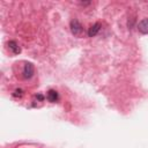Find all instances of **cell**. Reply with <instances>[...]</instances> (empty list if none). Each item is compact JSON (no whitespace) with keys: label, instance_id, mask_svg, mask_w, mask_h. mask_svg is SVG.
I'll return each mask as SVG.
<instances>
[{"label":"cell","instance_id":"6da1fadb","mask_svg":"<svg viewBox=\"0 0 148 148\" xmlns=\"http://www.w3.org/2000/svg\"><path fill=\"white\" fill-rule=\"evenodd\" d=\"M71 31H72V34L74 36H77V37H81L85 34V30H84L82 24L78 20H75V19L71 21Z\"/></svg>","mask_w":148,"mask_h":148},{"label":"cell","instance_id":"7a4b0ae2","mask_svg":"<svg viewBox=\"0 0 148 148\" xmlns=\"http://www.w3.org/2000/svg\"><path fill=\"white\" fill-rule=\"evenodd\" d=\"M34 73H35V67L31 62H27L23 67V77L26 79H30L33 75H34Z\"/></svg>","mask_w":148,"mask_h":148},{"label":"cell","instance_id":"3957f363","mask_svg":"<svg viewBox=\"0 0 148 148\" xmlns=\"http://www.w3.org/2000/svg\"><path fill=\"white\" fill-rule=\"evenodd\" d=\"M138 29H139V31H140L141 34H143V35H147V34H148V18L142 19V20L139 22Z\"/></svg>","mask_w":148,"mask_h":148},{"label":"cell","instance_id":"277c9868","mask_svg":"<svg viewBox=\"0 0 148 148\" xmlns=\"http://www.w3.org/2000/svg\"><path fill=\"white\" fill-rule=\"evenodd\" d=\"M101 30V23H95V24H93L90 28H89V30H88V36L89 37H94V36H96L97 34H98V31Z\"/></svg>","mask_w":148,"mask_h":148},{"label":"cell","instance_id":"5b68a950","mask_svg":"<svg viewBox=\"0 0 148 148\" xmlns=\"http://www.w3.org/2000/svg\"><path fill=\"white\" fill-rule=\"evenodd\" d=\"M46 98H48V100H49L51 103H56V102L58 101V98H59V95H58V93H57L56 90H53V89H50V90L48 92Z\"/></svg>","mask_w":148,"mask_h":148},{"label":"cell","instance_id":"8992f818","mask_svg":"<svg viewBox=\"0 0 148 148\" xmlns=\"http://www.w3.org/2000/svg\"><path fill=\"white\" fill-rule=\"evenodd\" d=\"M8 46H10V49L12 50V52H13L14 54H19V53L21 52V48H20V45H19L15 41H10Z\"/></svg>","mask_w":148,"mask_h":148},{"label":"cell","instance_id":"52a82bcc","mask_svg":"<svg viewBox=\"0 0 148 148\" xmlns=\"http://www.w3.org/2000/svg\"><path fill=\"white\" fill-rule=\"evenodd\" d=\"M22 95V90L21 89H19V90H15V94H14V96H21Z\"/></svg>","mask_w":148,"mask_h":148}]
</instances>
